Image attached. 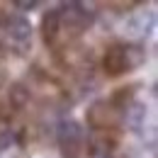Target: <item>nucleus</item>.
<instances>
[{
    "instance_id": "obj_8",
    "label": "nucleus",
    "mask_w": 158,
    "mask_h": 158,
    "mask_svg": "<svg viewBox=\"0 0 158 158\" xmlns=\"http://www.w3.org/2000/svg\"><path fill=\"white\" fill-rule=\"evenodd\" d=\"M12 7H15V10H37L39 2H37V0H29V2H12Z\"/></svg>"
},
{
    "instance_id": "obj_6",
    "label": "nucleus",
    "mask_w": 158,
    "mask_h": 158,
    "mask_svg": "<svg viewBox=\"0 0 158 158\" xmlns=\"http://www.w3.org/2000/svg\"><path fill=\"white\" fill-rule=\"evenodd\" d=\"M39 32H41V39L46 46H54L56 39L61 34V17H59V7L49 10L41 15V22H39Z\"/></svg>"
},
{
    "instance_id": "obj_1",
    "label": "nucleus",
    "mask_w": 158,
    "mask_h": 158,
    "mask_svg": "<svg viewBox=\"0 0 158 158\" xmlns=\"http://www.w3.org/2000/svg\"><path fill=\"white\" fill-rule=\"evenodd\" d=\"M146 61V51L139 44H112L105 49L102 56V68L110 78H117L122 73H129L139 68Z\"/></svg>"
},
{
    "instance_id": "obj_7",
    "label": "nucleus",
    "mask_w": 158,
    "mask_h": 158,
    "mask_svg": "<svg viewBox=\"0 0 158 158\" xmlns=\"http://www.w3.org/2000/svg\"><path fill=\"white\" fill-rule=\"evenodd\" d=\"M7 102L12 110H24L29 105V88L24 83H12L7 88Z\"/></svg>"
},
{
    "instance_id": "obj_9",
    "label": "nucleus",
    "mask_w": 158,
    "mask_h": 158,
    "mask_svg": "<svg viewBox=\"0 0 158 158\" xmlns=\"http://www.w3.org/2000/svg\"><path fill=\"white\" fill-rule=\"evenodd\" d=\"M2 56H5V51H2V46H0V59H2Z\"/></svg>"
},
{
    "instance_id": "obj_5",
    "label": "nucleus",
    "mask_w": 158,
    "mask_h": 158,
    "mask_svg": "<svg viewBox=\"0 0 158 158\" xmlns=\"http://www.w3.org/2000/svg\"><path fill=\"white\" fill-rule=\"evenodd\" d=\"M0 32L12 41V44H20L24 46L27 41L32 39V22L27 20L20 12H10L7 17L0 20Z\"/></svg>"
},
{
    "instance_id": "obj_4",
    "label": "nucleus",
    "mask_w": 158,
    "mask_h": 158,
    "mask_svg": "<svg viewBox=\"0 0 158 158\" xmlns=\"http://www.w3.org/2000/svg\"><path fill=\"white\" fill-rule=\"evenodd\" d=\"M59 17H61V29L66 27L73 34H83L93 24L95 12H90V7L80 5V2H66L59 7Z\"/></svg>"
},
{
    "instance_id": "obj_3",
    "label": "nucleus",
    "mask_w": 158,
    "mask_h": 158,
    "mask_svg": "<svg viewBox=\"0 0 158 158\" xmlns=\"http://www.w3.org/2000/svg\"><path fill=\"white\" fill-rule=\"evenodd\" d=\"M56 141L59 148L66 158H78L83 153V143H85V131L76 119H63L56 127Z\"/></svg>"
},
{
    "instance_id": "obj_2",
    "label": "nucleus",
    "mask_w": 158,
    "mask_h": 158,
    "mask_svg": "<svg viewBox=\"0 0 158 158\" xmlns=\"http://www.w3.org/2000/svg\"><path fill=\"white\" fill-rule=\"evenodd\" d=\"M124 124V114L114 110L107 100H98L95 105H90L88 110V127L95 134H107V131H117Z\"/></svg>"
}]
</instances>
